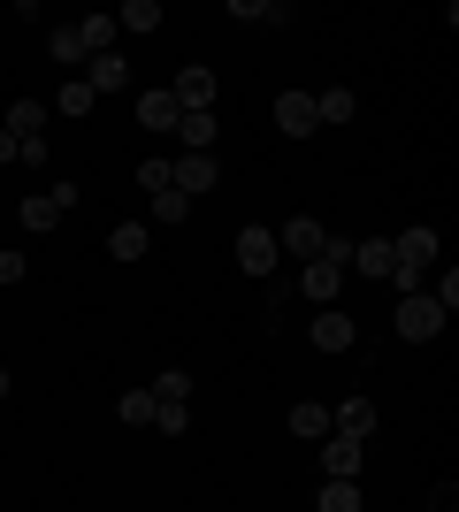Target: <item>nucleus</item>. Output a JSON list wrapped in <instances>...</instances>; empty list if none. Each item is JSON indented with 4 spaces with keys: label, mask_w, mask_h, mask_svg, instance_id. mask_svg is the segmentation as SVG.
<instances>
[{
    "label": "nucleus",
    "mask_w": 459,
    "mask_h": 512,
    "mask_svg": "<svg viewBox=\"0 0 459 512\" xmlns=\"http://www.w3.org/2000/svg\"><path fill=\"white\" fill-rule=\"evenodd\" d=\"M115 31H138V39L161 31V0H123V8H115Z\"/></svg>",
    "instance_id": "21"
},
{
    "label": "nucleus",
    "mask_w": 459,
    "mask_h": 512,
    "mask_svg": "<svg viewBox=\"0 0 459 512\" xmlns=\"http://www.w3.org/2000/svg\"><path fill=\"white\" fill-rule=\"evenodd\" d=\"M329 436L368 444V436H375V398H337V406H329Z\"/></svg>",
    "instance_id": "7"
},
{
    "label": "nucleus",
    "mask_w": 459,
    "mask_h": 512,
    "mask_svg": "<svg viewBox=\"0 0 459 512\" xmlns=\"http://www.w3.org/2000/svg\"><path fill=\"white\" fill-rule=\"evenodd\" d=\"M169 100L184 107V115H199V107H215V69H207V62H184V69L169 77Z\"/></svg>",
    "instance_id": "3"
},
{
    "label": "nucleus",
    "mask_w": 459,
    "mask_h": 512,
    "mask_svg": "<svg viewBox=\"0 0 459 512\" xmlns=\"http://www.w3.org/2000/svg\"><path fill=\"white\" fill-rule=\"evenodd\" d=\"M8 138H16V146H39L46 138V100H8Z\"/></svg>",
    "instance_id": "11"
},
{
    "label": "nucleus",
    "mask_w": 459,
    "mask_h": 512,
    "mask_svg": "<svg viewBox=\"0 0 459 512\" xmlns=\"http://www.w3.org/2000/svg\"><path fill=\"white\" fill-rule=\"evenodd\" d=\"M429 299H437L444 314H452V306H459V276H452V268H444V276H437V291H429Z\"/></svg>",
    "instance_id": "32"
},
{
    "label": "nucleus",
    "mask_w": 459,
    "mask_h": 512,
    "mask_svg": "<svg viewBox=\"0 0 459 512\" xmlns=\"http://www.w3.org/2000/svg\"><path fill=\"white\" fill-rule=\"evenodd\" d=\"M215 184H222L215 153H176V192L192 199V207H199V199H207V192H215Z\"/></svg>",
    "instance_id": "5"
},
{
    "label": "nucleus",
    "mask_w": 459,
    "mask_h": 512,
    "mask_svg": "<svg viewBox=\"0 0 459 512\" xmlns=\"http://www.w3.org/2000/svg\"><path fill=\"white\" fill-rule=\"evenodd\" d=\"M108 253L115 260H146L153 253V230H146V222H115V230H108Z\"/></svg>",
    "instance_id": "19"
},
{
    "label": "nucleus",
    "mask_w": 459,
    "mask_h": 512,
    "mask_svg": "<svg viewBox=\"0 0 459 512\" xmlns=\"http://www.w3.org/2000/svg\"><path fill=\"white\" fill-rule=\"evenodd\" d=\"M153 406H192V375H184V367L153 375Z\"/></svg>",
    "instance_id": "22"
},
{
    "label": "nucleus",
    "mask_w": 459,
    "mask_h": 512,
    "mask_svg": "<svg viewBox=\"0 0 459 512\" xmlns=\"http://www.w3.org/2000/svg\"><path fill=\"white\" fill-rule=\"evenodd\" d=\"M184 421H192V406H153V428H161V436H184Z\"/></svg>",
    "instance_id": "30"
},
{
    "label": "nucleus",
    "mask_w": 459,
    "mask_h": 512,
    "mask_svg": "<svg viewBox=\"0 0 459 512\" xmlns=\"http://www.w3.org/2000/svg\"><path fill=\"white\" fill-rule=\"evenodd\" d=\"M306 337H314V352H352V344H360V321H352L345 306H314V329H306Z\"/></svg>",
    "instance_id": "2"
},
{
    "label": "nucleus",
    "mask_w": 459,
    "mask_h": 512,
    "mask_svg": "<svg viewBox=\"0 0 459 512\" xmlns=\"http://www.w3.org/2000/svg\"><path fill=\"white\" fill-rule=\"evenodd\" d=\"M16 222H23V230H31V237L62 230V199H54V192H31V199H23V207H16Z\"/></svg>",
    "instance_id": "13"
},
{
    "label": "nucleus",
    "mask_w": 459,
    "mask_h": 512,
    "mask_svg": "<svg viewBox=\"0 0 459 512\" xmlns=\"http://www.w3.org/2000/svg\"><path fill=\"white\" fill-rule=\"evenodd\" d=\"M115 413H123L131 428H153V390H123V398H115Z\"/></svg>",
    "instance_id": "29"
},
{
    "label": "nucleus",
    "mask_w": 459,
    "mask_h": 512,
    "mask_svg": "<svg viewBox=\"0 0 459 512\" xmlns=\"http://www.w3.org/2000/svg\"><path fill=\"white\" fill-rule=\"evenodd\" d=\"M230 16L238 23H291V8L284 0H261V8H253V0H230Z\"/></svg>",
    "instance_id": "28"
},
{
    "label": "nucleus",
    "mask_w": 459,
    "mask_h": 512,
    "mask_svg": "<svg viewBox=\"0 0 459 512\" xmlns=\"http://www.w3.org/2000/svg\"><path fill=\"white\" fill-rule=\"evenodd\" d=\"M8 390H16V383H8V367H0V398H8Z\"/></svg>",
    "instance_id": "34"
},
{
    "label": "nucleus",
    "mask_w": 459,
    "mask_h": 512,
    "mask_svg": "<svg viewBox=\"0 0 459 512\" xmlns=\"http://www.w3.org/2000/svg\"><path fill=\"white\" fill-rule=\"evenodd\" d=\"M115 39H123V31H115V16H85V23H77V46H85V62L115 54Z\"/></svg>",
    "instance_id": "17"
},
{
    "label": "nucleus",
    "mask_w": 459,
    "mask_h": 512,
    "mask_svg": "<svg viewBox=\"0 0 459 512\" xmlns=\"http://www.w3.org/2000/svg\"><path fill=\"white\" fill-rule=\"evenodd\" d=\"M314 512H360V482H322V490H314Z\"/></svg>",
    "instance_id": "25"
},
{
    "label": "nucleus",
    "mask_w": 459,
    "mask_h": 512,
    "mask_svg": "<svg viewBox=\"0 0 459 512\" xmlns=\"http://www.w3.org/2000/svg\"><path fill=\"white\" fill-rule=\"evenodd\" d=\"M276 230H261V222H253V230H238V268L245 276H276Z\"/></svg>",
    "instance_id": "6"
},
{
    "label": "nucleus",
    "mask_w": 459,
    "mask_h": 512,
    "mask_svg": "<svg viewBox=\"0 0 459 512\" xmlns=\"http://www.w3.org/2000/svg\"><path fill=\"white\" fill-rule=\"evenodd\" d=\"M276 130H284V138H314V92H276Z\"/></svg>",
    "instance_id": "10"
},
{
    "label": "nucleus",
    "mask_w": 459,
    "mask_h": 512,
    "mask_svg": "<svg viewBox=\"0 0 459 512\" xmlns=\"http://www.w3.org/2000/svg\"><path fill=\"white\" fill-rule=\"evenodd\" d=\"M85 85H92V100H100V92H123L131 85V62H123V54H100V62H85Z\"/></svg>",
    "instance_id": "15"
},
{
    "label": "nucleus",
    "mask_w": 459,
    "mask_h": 512,
    "mask_svg": "<svg viewBox=\"0 0 459 512\" xmlns=\"http://www.w3.org/2000/svg\"><path fill=\"white\" fill-rule=\"evenodd\" d=\"M322 222H314V214H291V222H284V230H276V253H291V260H314V253H322Z\"/></svg>",
    "instance_id": "8"
},
{
    "label": "nucleus",
    "mask_w": 459,
    "mask_h": 512,
    "mask_svg": "<svg viewBox=\"0 0 459 512\" xmlns=\"http://www.w3.org/2000/svg\"><path fill=\"white\" fill-rule=\"evenodd\" d=\"M291 436H306V444H314V436H329V406L299 398V406H291Z\"/></svg>",
    "instance_id": "23"
},
{
    "label": "nucleus",
    "mask_w": 459,
    "mask_h": 512,
    "mask_svg": "<svg viewBox=\"0 0 459 512\" xmlns=\"http://www.w3.org/2000/svg\"><path fill=\"white\" fill-rule=\"evenodd\" d=\"M23 276H31V260H23V253H0V283H8V291H16Z\"/></svg>",
    "instance_id": "31"
},
{
    "label": "nucleus",
    "mask_w": 459,
    "mask_h": 512,
    "mask_svg": "<svg viewBox=\"0 0 459 512\" xmlns=\"http://www.w3.org/2000/svg\"><path fill=\"white\" fill-rule=\"evenodd\" d=\"M368 467V444H352V436H322V482H360Z\"/></svg>",
    "instance_id": "4"
},
{
    "label": "nucleus",
    "mask_w": 459,
    "mask_h": 512,
    "mask_svg": "<svg viewBox=\"0 0 459 512\" xmlns=\"http://www.w3.org/2000/svg\"><path fill=\"white\" fill-rule=\"evenodd\" d=\"M352 115H360L352 85H322V92H314V123H352Z\"/></svg>",
    "instance_id": "18"
},
{
    "label": "nucleus",
    "mask_w": 459,
    "mask_h": 512,
    "mask_svg": "<svg viewBox=\"0 0 459 512\" xmlns=\"http://www.w3.org/2000/svg\"><path fill=\"white\" fill-rule=\"evenodd\" d=\"M46 54H54V62H69V69H85V46H77V23H54V31H46Z\"/></svg>",
    "instance_id": "24"
},
{
    "label": "nucleus",
    "mask_w": 459,
    "mask_h": 512,
    "mask_svg": "<svg viewBox=\"0 0 459 512\" xmlns=\"http://www.w3.org/2000/svg\"><path fill=\"white\" fill-rule=\"evenodd\" d=\"M153 222H161V230H176V222H192V199L176 192V184H169V192H153Z\"/></svg>",
    "instance_id": "27"
},
{
    "label": "nucleus",
    "mask_w": 459,
    "mask_h": 512,
    "mask_svg": "<svg viewBox=\"0 0 459 512\" xmlns=\"http://www.w3.org/2000/svg\"><path fill=\"white\" fill-rule=\"evenodd\" d=\"M138 184H146V199L169 192V184H176V161H169V153H146V161H138Z\"/></svg>",
    "instance_id": "26"
},
{
    "label": "nucleus",
    "mask_w": 459,
    "mask_h": 512,
    "mask_svg": "<svg viewBox=\"0 0 459 512\" xmlns=\"http://www.w3.org/2000/svg\"><path fill=\"white\" fill-rule=\"evenodd\" d=\"M299 291L314 306H337V291H345V268H329V260H306L299 268Z\"/></svg>",
    "instance_id": "12"
},
{
    "label": "nucleus",
    "mask_w": 459,
    "mask_h": 512,
    "mask_svg": "<svg viewBox=\"0 0 459 512\" xmlns=\"http://www.w3.org/2000/svg\"><path fill=\"white\" fill-rule=\"evenodd\" d=\"M176 146H184V153H207V146H215V107H199V115H176Z\"/></svg>",
    "instance_id": "20"
},
{
    "label": "nucleus",
    "mask_w": 459,
    "mask_h": 512,
    "mask_svg": "<svg viewBox=\"0 0 459 512\" xmlns=\"http://www.w3.org/2000/svg\"><path fill=\"white\" fill-rule=\"evenodd\" d=\"M92 107H100V100H92V85H85V77H69V85L46 100V115H69V123H85Z\"/></svg>",
    "instance_id": "16"
},
{
    "label": "nucleus",
    "mask_w": 459,
    "mask_h": 512,
    "mask_svg": "<svg viewBox=\"0 0 459 512\" xmlns=\"http://www.w3.org/2000/svg\"><path fill=\"white\" fill-rule=\"evenodd\" d=\"M8 161H23V146L8 138V130H0V169H8Z\"/></svg>",
    "instance_id": "33"
},
{
    "label": "nucleus",
    "mask_w": 459,
    "mask_h": 512,
    "mask_svg": "<svg viewBox=\"0 0 459 512\" xmlns=\"http://www.w3.org/2000/svg\"><path fill=\"white\" fill-rule=\"evenodd\" d=\"M352 268H360V276H398V260H391V237H360V245H352Z\"/></svg>",
    "instance_id": "14"
},
{
    "label": "nucleus",
    "mask_w": 459,
    "mask_h": 512,
    "mask_svg": "<svg viewBox=\"0 0 459 512\" xmlns=\"http://www.w3.org/2000/svg\"><path fill=\"white\" fill-rule=\"evenodd\" d=\"M444 321H452V314H444V306L429 299V291H406V299H398V337H406V344L444 337Z\"/></svg>",
    "instance_id": "1"
},
{
    "label": "nucleus",
    "mask_w": 459,
    "mask_h": 512,
    "mask_svg": "<svg viewBox=\"0 0 459 512\" xmlns=\"http://www.w3.org/2000/svg\"><path fill=\"white\" fill-rule=\"evenodd\" d=\"M176 115H184V107L169 100V85H146V92H138V123H146L153 138H176Z\"/></svg>",
    "instance_id": "9"
}]
</instances>
